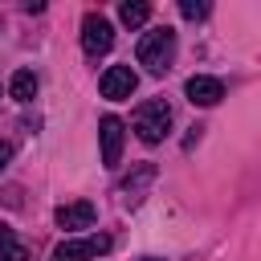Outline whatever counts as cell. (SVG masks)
<instances>
[{"mask_svg":"<svg viewBox=\"0 0 261 261\" xmlns=\"http://www.w3.org/2000/svg\"><path fill=\"white\" fill-rule=\"evenodd\" d=\"M135 57H139V65H147V73H167V69H171V61H175V33H171L167 24H159V29L143 33V37H139Z\"/></svg>","mask_w":261,"mask_h":261,"instance_id":"6da1fadb","label":"cell"},{"mask_svg":"<svg viewBox=\"0 0 261 261\" xmlns=\"http://www.w3.org/2000/svg\"><path fill=\"white\" fill-rule=\"evenodd\" d=\"M167 130H171V106H167L163 98H147V102L135 110V135H139L147 147H155V143H163Z\"/></svg>","mask_w":261,"mask_h":261,"instance_id":"7a4b0ae2","label":"cell"},{"mask_svg":"<svg viewBox=\"0 0 261 261\" xmlns=\"http://www.w3.org/2000/svg\"><path fill=\"white\" fill-rule=\"evenodd\" d=\"M102 253H110V237L90 232V237H65L53 249V261H98Z\"/></svg>","mask_w":261,"mask_h":261,"instance_id":"3957f363","label":"cell"},{"mask_svg":"<svg viewBox=\"0 0 261 261\" xmlns=\"http://www.w3.org/2000/svg\"><path fill=\"white\" fill-rule=\"evenodd\" d=\"M110 45H114V24L102 12H86L82 16V49L90 57H98V53H110Z\"/></svg>","mask_w":261,"mask_h":261,"instance_id":"277c9868","label":"cell"},{"mask_svg":"<svg viewBox=\"0 0 261 261\" xmlns=\"http://www.w3.org/2000/svg\"><path fill=\"white\" fill-rule=\"evenodd\" d=\"M135 86H139V73H135L130 65H110V69L102 73V82H98L102 98H110V102L130 98V94H135Z\"/></svg>","mask_w":261,"mask_h":261,"instance_id":"5b68a950","label":"cell"},{"mask_svg":"<svg viewBox=\"0 0 261 261\" xmlns=\"http://www.w3.org/2000/svg\"><path fill=\"white\" fill-rule=\"evenodd\" d=\"M184 94H188L192 106H216L224 98V82L220 77H208V73H196V77H188Z\"/></svg>","mask_w":261,"mask_h":261,"instance_id":"8992f818","label":"cell"},{"mask_svg":"<svg viewBox=\"0 0 261 261\" xmlns=\"http://www.w3.org/2000/svg\"><path fill=\"white\" fill-rule=\"evenodd\" d=\"M98 139H102V163L106 167H114L118 159H122V118H114V114H106L102 122H98Z\"/></svg>","mask_w":261,"mask_h":261,"instance_id":"52a82bcc","label":"cell"},{"mask_svg":"<svg viewBox=\"0 0 261 261\" xmlns=\"http://www.w3.org/2000/svg\"><path fill=\"white\" fill-rule=\"evenodd\" d=\"M53 220H57V228H65V232H82V228L94 224V204H90V200L61 204V208L53 212Z\"/></svg>","mask_w":261,"mask_h":261,"instance_id":"ba28073f","label":"cell"},{"mask_svg":"<svg viewBox=\"0 0 261 261\" xmlns=\"http://www.w3.org/2000/svg\"><path fill=\"white\" fill-rule=\"evenodd\" d=\"M8 94H12L16 102H33V98H37V73H33V69H16L12 82H8Z\"/></svg>","mask_w":261,"mask_h":261,"instance_id":"9c48e42d","label":"cell"},{"mask_svg":"<svg viewBox=\"0 0 261 261\" xmlns=\"http://www.w3.org/2000/svg\"><path fill=\"white\" fill-rule=\"evenodd\" d=\"M0 261H29V249L16 241V232L0 220Z\"/></svg>","mask_w":261,"mask_h":261,"instance_id":"30bf717a","label":"cell"},{"mask_svg":"<svg viewBox=\"0 0 261 261\" xmlns=\"http://www.w3.org/2000/svg\"><path fill=\"white\" fill-rule=\"evenodd\" d=\"M147 16H151V4H143V0H126V4H118V20H122L126 29L147 24Z\"/></svg>","mask_w":261,"mask_h":261,"instance_id":"8fae6325","label":"cell"},{"mask_svg":"<svg viewBox=\"0 0 261 261\" xmlns=\"http://www.w3.org/2000/svg\"><path fill=\"white\" fill-rule=\"evenodd\" d=\"M179 12H184L188 20H200V16H208V4H196V0H184V4H179Z\"/></svg>","mask_w":261,"mask_h":261,"instance_id":"7c38bea8","label":"cell"},{"mask_svg":"<svg viewBox=\"0 0 261 261\" xmlns=\"http://www.w3.org/2000/svg\"><path fill=\"white\" fill-rule=\"evenodd\" d=\"M8 159H12V143H4V139H0V171L8 167Z\"/></svg>","mask_w":261,"mask_h":261,"instance_id":"4fadbf2b","label":"cell"},{"mask_svg":"<svg viewBox=\"0 0 261 261\" xmlns=\"http://www.w3.org/2000/svg\"><path fill=\"white\" fill-rule=\"evenodd\" d=\"M143 261H159V257H143Z\"/></svg>","mask_w":261,"mask_h":261,"instance_id":"5bb4252c","label":"cell"}]
</instances>
